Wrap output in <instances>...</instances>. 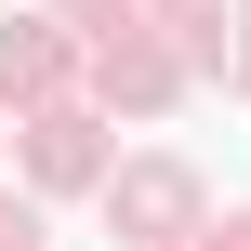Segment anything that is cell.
Segmentation results:
<instances>
[{
  "mask_svg": "<svg viewBox=\"0 0 251 251\" xmlns=\"http://www.w3.org/2000/svg\"><path fill=\"white\" fill-rule=\"evenodd\" d=\"M119 225H132V251H172L199 225V185H185L172 159H146V172H119Z\"/></svg>",
  "mask_w": 251,
  "mask_h": 251,
  "instance_id": "obj_1",
  "label": "cell"
},
{
  "mask_svg": "<svg viewBox=\"0 0 251 251\" xmlns=\"http://www.w3.org/2000/svg\"><path fill=\"white\" fill-rule=\"evenodd\" d=\"M26 159H40V185H79V172H93V119H66V106L26 119Z\"/></svg>",
  "mask_w": 251,
  "mask_h": 251,
  "instance_id": "obj_2",
  "label": "cell"
},
{
  "mask_svg": "<svg viewBox=\"0 0 251 251\" xmlns=\"http://www.w3.org/2000/svg\"><path fill=\"white\" fill-rule=\"evenodd\" d=\"M40 79H53V40H13L0 26V93H40Z\"/></svg>",
  "mask_w": 251,
  "mask_h": 251,
  "instance_id": "obj_3",
  "label": "cell"
},
{
  "mask_svg": "<svg viewBox=\"0 0 251 251\" xmlns=\"http://www.w3.org/2000/svg\"><path fill=\"white\" fill-rule=\"evenodd\" d=\"M199 251H251V212H225V225H199Z\"/></svg>",
  "mask_w": 251,
  "mask_h": 251,
  "instance_id": "obj_4",
  "label": "cell"
},
{
  "mask_svg": "<svg viewBox=\"0 0 251 251\" xmlns=\"http://www.w3.org/2000/svg\"><path fill=\"white\" fill-rule=\"evenodd\" d=\"M0 251H40V225H26V212H13V199H0Z\"/></svg>",
  "mask_w": 251,
  "mask_h": 251,
  "instance_id": "obj_5",
  "label": "cell"
},
{
  "mask_svg": "<svg viewBox=\"0 0 251 251\" xmlns=\"http://www.w3.org/2000/svg\"><path fill=\"white\" fill-rule=\"evenodd\" d=\"M238 79H251V53H238Z\"/></svg>",
  "mask_w": 251,
  "mask_h": 251,
  "instance_id": "obj_6",
  "label": "cell"
},
{
  "mask_svg": "<svg viewBox=\"0 0 251 251\" xmlns=\"http://www.w3.org/2000/svg\"><path fill=\"white\" fill-rule=\"evenodd\" d=\"M119 251H132V238H119Z\"/></svg>",
  "mask_w": 251,
  "mask_h": 251,
  "instance_id": "obj_7",
  "label": "cell"
}]
</instances>
